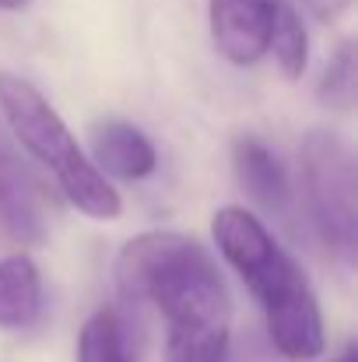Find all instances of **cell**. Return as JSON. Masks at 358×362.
<instances>
[{
    "mask_svg": "<svg viewBox=\"0 0 358 362\" xmlns=\"http://www.w3.org/2000/svg\"><path fill=\"white\" fill-rule=\"evenodd\" d=\"M113 278L126 303L165 317V362H229L232 299L208 246L176 229L141 233L119 246Z\"/></svg>",
    "mask_w": 358,
    "mask_h": 362,
    "instance_id": "obj_1",
    "label": "cell"
},
{
    "mask_svg": "<svg viewBox=\"0 0 358 362\" xmlns=\"http://www.w3.org/2000/svg\"><path fill=\"white\" fill-rule=\"evenodd\" d=\"M218 253L232 264L242 285L263 310L270 345L292 362L320 359L327 349L320 299L295 264V257L270 236V229L239 204H225L211 218Z\"/></svg>",
    "mask_w": 358,
    "mask_h": 362,
    "instance_id": "obj_2",
    "label": "cell"
},
{
    "mask_svg": "<svg viewBox=\"0 0 358 362\" xmlns=\"http://www.w3.org/2000/svg\"><path fill=\"white\" fill-rule=\"evenodd\" d=\"M0 120L35 162H42L53 173L60 194L81 215H88L92 222L119 218L123 211L119 190L92 165V158L81 151L64 117L28 78L0 71Z\"/></svg>",
    "mask_w": 358,
    "mask_h": 362,
    "instance_id": "obj_3",
    "label": "cell"
},
{
    "mask_svg": "<svg viewBox=\"0 0 358 362\" xmlns=\"http://www.w3.org/2000/svg\"><path fill=\"white\" fill-rule=\"evenodd\" d=\"M302 197L316 236L345 264L358 257V176L348 141L327 127H316L299 144Z\"/></svg>",
    "mask_w": 358,
    "mask_h": 362,
    "instance_id": "obj_4",
    "label": "cell"
},
{
    "mask_svg": "<svg viewBox=\"0 0 358 362\" xmlns=\"http://www.w3.org/2000/svg\"><path fill=\"white\" fill-rule=\"evenodd\" d=\"M0 226L21 246H39L46 240V204L32 169L25 165L18 141L0 120Z\"/></svg>",
    "mask_w": 358,
    "mask_h": 362,
    "instance_id": "obj_5",
    "label": "cell"
},
{
    "mask_svg": "<svg viewBox=\"0 0 358 362\" xmlns=\"http://www.w3.org/2000/svg\"><path fill=\"white\" fill-rule=\"evenodd\" d=\"M278 4L281 0H208L211 42L232 67H253L267 57Z\"/></svg>",
    "mask_w": 358,
    "mask_h": 362,
    "instance_id": "obj_6",
    "label": "cell"
},
{
    "mask_svg": "<svg viewBox=\"0 0 358 362\" xmlns=\"http://www.w3.org/2000/svg\"><path fill=\"white\" fill-rule=\"evenodd\" d=\"M92 165L102 176H113L123 183H141L155 176L158 151L137 123L106 117L92 127Z\"/></svg>",
    "mask_w": 358,
    "mask_h": 362,
    "instance_id": "obj_7",
    "label": "cell"
},
{
    "mask_svg": "<svg viewBox=\"0 0 358 362\" xmlns=\"http://www.w3.org/2000/svg\"><path fill=\"white\" fill-rule=\"evenodd\" d=\"M232 173H236L239 187L267 211H285L288 201H292V180H288V169L281 162V155L253 137V134H242L232 141Z\"/></svg>",
    "mask_w": 358,
    "mask_h": 362,
    "instance_id": "obj_8",
    "label": "cell"
},
{
    "mask_svg": "<svg viewBox=\"0 0 358 362\" xmlns=\"http://www.w3.org/2000/svg\"><path fill=\"white\" fill-rule=\"evenodd\" d=\"M42 313V274L28 253H11L0 260V327H32Z\"/></svg>",
    "mask_w": 358,
    "mask_h": 362,
    "instance_id": "obj_9",
    "label": "cell"
},
{
    "mask_svg": "<svg viewBox=\"0 0 358 362\" xmlns=\"http://www.w3.org/2000/svg\"><path fill=\"white\" fill-rule=\"evenodd\" d=\"M137 334L117 306L95 310L78 334V362H137Z\"/></svg>",
    "mask_w": 358,
    "mask_h": 362,
    "instance_id": "obj_10",
    "label": "cell"
},
{
    "mask_svg": "<svg viewBox=\"0 0 358 362\" xmlns=\"http://www.w3.org/2000/svg\"><path fill=\"white\" fill-rule=\"evenodd\" d=\"M267 53H274L281 74L288 81L302 78L306 74V64H309V35H306V25L299 18V11L292 4H278V14H274V28H270V46Z\"/></svg>",
    "mask_w": 358,
    "mask_h": 362,
    "instance_id": "obj_11",
    "label": "cell"
},
{
    "mask_svg": "<svg viewBox=\"0 0 358 362\" xmlns=\"http://www.w3.org/2000/svg\"><path fill=\"white\" fill-rule=\"evenodd\" d=\"M358 95V60L355 42H341L338 53L327 60L320 81H316V99L327 110H352Z\"/></svg>",
    "mask_w": 358,
    "mask_h": 362,
    "instance_id": "obj_12",
    "label": "cell"
},
{
    "mask_svg": "<svg viewBox=\"0 0 358 362\" xmlns=\"http://www.w3.org/2000/svg\"><path fill=\"white\" fill-rule=\"evenodd\" d=\"M352 4H355V0H306V11H309L320 25H330V21H338Z\"/></svg>",
    "mask_w": 358,
    "mask_h": 362,
    "instance_id": "obj_13",
    "label": "cell"
},
{
    "mask_svg": "<svg viewBox=\"0 0 358 362\" xmlns=\"http://www.w3.org/2000/svg\"><path fill=\"white\" fill-rule=\"evenodd\" d=\"M32 0H0V11H21V7H28Z\"/></svg>",
    "mask_w": 358,
    "mask_h": 362,
    "instance_id": "obj_14",
    "label": "cell"
},
{
    "mask_svg": "<svg viewBox=\"0 0 358 362\" xmlns=\"http://www.w3.org/2000/svg\"><path fill=\"white\" fill-rule=\"evenodd\" d=\"M327 362H355V345H348L341 356H334V359H327Z\"/></svg>",
    "mask_w": 358,
    "mask_h": 362,
    "instance_id": "obj_15",
    "label": "cell"
}]
</instances>
